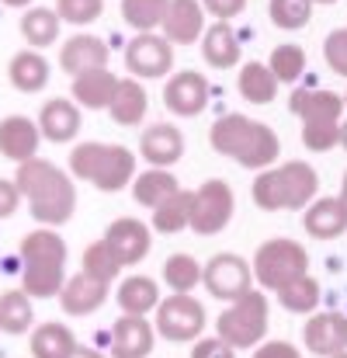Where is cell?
I'll list each match as a JSON object with an SVG mask.
<instances>
[{
    "label": "cell",
    "instance_id": "6da1fadb",
    "mask_svg": "<svg viewBox=\"0 0 347 358\" xmlns=\"http://www.w3.org/2000/svg\"><path fill=\"white\" fill-rule=\"evenodd\" d=\"M21 199L28 202V213L35 216V223L42 227H63L73 220L77 213V188L73 178L56 167L52 160L31 157L24 164H17V178H14Z\"/></svg>",
    "mask_w": 347,
    "mask_h": 358
},
{
    "label": "cell",
    "instance_id": "7a4b0ae2",
    "mask_svg": "<svg viewBox=\"0 0 347 358\" xmlns=\"http://www.w3.org/2000/svg\"><path fill=\"white\" fill-rule=\"evenodd\" d=\"M209 143H212L216 153L230 157L239 167H250V171H264V167L278 164V157H281L278 132L267 122L239 115V112L216 119L212 132H209Z\"/></svg>",
    "mask_w": 347,
    "mask_h": 358
},
{
    "label": "cell",
    "instance_id": "3957f363",
    "mask_svg": "<svg viewBox=\"0 0 347 358\" xmlns=\"http://www.w3.org/2000/svg\"><path fill=\"white\" fill-rule=\"evenodd\" d=\"M320 192V174L313 164L306 160H292V164H271L264 171H257L250 195L253 206L264 213H288V209H306Z\"/></svg>",
    "mask_w": 347,
    "mask_h": 358
},
{
    "label": "cell",
    "instance_id": "277c9868",
    "mask_svg": "<svg viewBox=\"0 0 347 358\" xmlns=\"http://www.w3.org/2000/svg\"><path fill=\"white\" fill-rule=\"evenodd\" d=\"M66 282V240L56 227H38L21 240V289L31 299L59 296Z\"/></svg>",
    "mask_w": 347,
    "mask_h": 358
},
{
    "label": "cell",
    "instance_id": "5b68a950",
    "mask_svg": "<svg viewBox=\"0 0 347 358\" xmlns=\"http://www.w3.org/2000/svg\"><path fill=\"white\" fill-rule=\"evenodd\" d=\"M70 174L98 192H121L135 178V153L118 143H80L70 153Z\"/></svg>",
    "mask_w": 347,
    "mask_h": 358
},
{
    "label": "cell",
    "instance_id": "8992f818",
    "mask_svg": "<svg viewBox=\"0 0 347 358\" xmlns=\"http://www.w3.org/2000/svg\"><path fill=\"white\" fill-rule=\"evenodd\" d=\"M267 320H271L267 296L260 289H246L239 299H232L219 313L216 334L230 345L232 352H246V348H257L267 338Z\"/></svg>",
    "mask_w": 347,
    "mask_h": 358
},
{
    "label": "cell",
    "instance_id": "52a82bcc",
    "mask_svg": "<svg viewBox=\"0 0 347 358\" xmlns=\"http://www.w3.org/2000/svg\"><path fill=\"white\" fill-rule=\"evenodd\" d=\"M250 268H253V278L260 282V289L278 292V289H285L288 282H295L299 275L309 271V254H306V247L295 243V240L274 237L257 247Z\"/></svg>",
    "mask_w": 347,
    "mask_h": 358
},
{
    "label": "cell",
    "instance_id": "ba28073f",
    "mask_svg": "<svg viewBox=\"0 0 347 358\" xmlns=\"http://www.w3.org/2000/svg\"><path fill=\"white\" fill-rule=\"evenodd\" d=\"M205 331V306L191 296V292H174L167 299H160L156 306V334L184 345V341H198Z\"/></svg>",
    "mask_w": 347,
    "mask_h": 358
},
{
    "label": "cell",
    "instance_id": "9c48e42d",
    "mask_svg": "<svg viewBox=\"0 0 347 358\" xmlns=\"http://www.w3.org/2000/svg\"><path fill=\"white\" fill-rule=\"evenodd\" d=\"M232 209H236V199H232V188L223 178H212L205 181L198 192H191V230L202 234V237H212V234H223L232 220Z\"/></svg>",
    "mask_w": 347,
    "mask_h": 358
},
{
    "label": "cell",
    "instance_id": "30bf717a",
    "mask_svg": "<svg viewBox=\"0 0 347 358\" xmlns=\"http://www.w3.org/2000/svg\"><path fill=\"white\" fill-rule=\"evenodd\" d=\"M125 66L135 80H156L174 70V42L156 31H135L125 45Z\"/></svg>",
    "mask_w": 347,
    "mask_h": 358
},
{
    "label": "cell",
    "instance_id": "8fae6325",
    "mask_svg": "<svg viewBox=\"0 0 347 358\" xmlns=\"http://www.w3.org/2000/svg\"><path fill=\"white\" fill-rule=\"evenodd\" d=\"M202 285L209 289V296H216L223 303H232L246 289H253V268L239 254H216L202 268Z\"/></svg>",
    "mask_w": 347,
    "mask_h": 358
},
{
    "label": "cell",
    "instance_id": "7c38bea8",
    "mask_svg": "<svg viewBox=\"0 0 347 358\" xmlns=\"http://www.w3.org/2000/svg\"><path fill=\"white\" fill-rule=\"evenodd\" d=\"M163 105L181 115V119H195L209 108V80L198 70H181L167 80L163 87Z\"/></svg>",
    "mask_w": 347,
    "mask_h": 358
},
{
    "label": "cell",
    "instance_id": "4fadbf2b",
    "mask_svg": "<svg viewBox=\"0 0 347 358\" xmlns=\"http://www.w3.org/2000/svg\"><path fill=\"white\" fill-rule=\"evenodd\" d=\"M101 240L112 247V254L118 257L121 268H132V264H139V261L149 254L153 227H146V223L135 220V216H121V220H115V223L105 230Z\"/></svg>",
    "mask_w": 347,
    "mask_h": 358
},
{
    "label": "cell",
    "instance_id": "5bb4252c",
    "mask_svg": "<svg viewBox=\"0 0 347 358\" xmlns=\"http://www.w3.org/2000/svg\"><path fill=\"white\" fill-rule=\"evenodd\" d=\"M292 115H299L302 125H337L344 119V98L334 91H316V87H299L288 98Z\"/></svg>",
    "mask_w": 347,
    "mask_h": 358
},
{
    "label": "cell",
    "instance_id": "9a60e30c",
    "mask_svg": "<svg viewBox=\"0 0 347 358\" xmlns=\"http://www.w3.org/2000/svg\"><path fill=\"white\" fill-rule=\"evenodd\" d=\"M302 341L313 355L330 358L337 352H347V317L344 313H313L302 327Z\"/></svg>",
    "mask_w": 347,
    "mask_h": 358
},
{
    "label": "cell",
    "instance_id": "2e32d148",
    "mask_svg": "<svg viewBox=\"0 0 347 358\" xmlns=\"http://www.w3.org/2000/svg\"><path fill=\"white\" fill-rule=\"evenodd\" d=\"M56 299H59L63 313H70V317H87V313H94V310L105 306V299H108V282H101V278H94V275H87V271H77L73 278L63 282V289H59Z\"/></svg>",
    "mask_w": 347,
    "mask_h": 358
},
{
    "label": "cell",
    "instance_id": "e0dca14e",
    "mask_svg": "<svg viewBox=\"0 0 347 358\" xmlns=\"http://www.w3.org/2000/svg\"><path fill=\"white\" fill-rule=\"evenodd\" d=\"M108 56H112L108 42L98 38V35H87V31H84V35H73V38L63 42V49H59V66H63V73L77 77V73H87V70H98V66H108Z\"/></svg>",
    "mask_w": 347,
    "mask_h": 358
},
{
    "label": "cell",
    "instance_id": "ac0fdd59",
    "mask_svg": "<svg viewBox=\"0 0 347 358\" xmlns=\"http://www.w3.org/2000/svg\"><path fill=\"white\" fill-rule=\"evenodd\" d=\"M139 153H142V160H149V167H174L184 157V136L177 125L156 122V125L142 129Z\"/></svg>",
    "mask_w": 347,
    "mask_h": 358
},
{
    "label": "cell",
    "instance_id": "d6986e66",
    "mask_svg": "<svg viewBox=\"0 0 347 358\" xmlns=\"http://www.w3.org/2000/svg\"><path fill=\"white\" fill-rule=\"evenodd\" d=\"M160 28H163V35L174 45L198 42L202 31H205V7H202V0H170Z\"/></svg>",
    "mask_w": 347,
    "mask_h": 358
},
{
    "label": "cell",
    "instance_id": "ffe728a7",
    "mask_svg": "<svg viewBox=\"0 0 347 358\" xmlns=\"http://www.w3.org/2000/svg\"><path fill=\"white\" fill-rule=\"evenodd\" d=\"M153 324L139 313H121L112 327V355L115 358H146L153 352Z\"/></svg>",
    "mask_w": 347,
    "mask_h": 358
},
{
    "label": "cell",
    "instance_id": "44dd1931",
    "mask_svg": "<svg viewBox=\"0 0 347 358\" xmlns=\"http://www.w3.org/2000/svg\"><path fill=\"white\" fill-rule=\"evenodd\" d=\"M38 122H31L28 115H7L0 122V153L14 164H24L31 157H38Z\"/></svg>",
    "mask_w": 347,
    "mask_h": 358
},
{
    "label": "cell",
    "instance_id": "7402d4cb",
    "mask_svg": "<svg viewBox=\"0 0 347 358\" xmlns=\"http://www.w3.org/2000/svg\"><path fill=\"white\" fill-rule=\"evenodd\" d=\"M38 132L49 143H70L80 132V108H77V101H66V98L45 101L42 112H38Z\"/></svg>",
    "mask_w": 347,
    "mask_h": 358
},
{
    "label": "cell",
    "instance_id": "603a6c76",
    "mask_svg": "<svg viewBox=\"0 0 347 358\" xmlns=\"http://www.w3.org/2000/svg\"><path fill=\"white\" fill-rule=\"evenodd\" d=\"M202 56L212 70H232L239 63V38L230 28V21H216L202 31Z\"/></svg>",
    "mask_w": 347,
    "mask_h": 358
},
{
    "label": "cell",
    "instance_id": "cb8c5ba5",
    "mask_svg": "<svg viewBox=\"0 0 347 358\" xmlns=\"http://www.w3.org/2000/svg\"><path fill=\"white\" fill-rule=\"evenodd\" d=\"M118 80H121V77H115L108 66L77 73V77H73V101L84 105V108H108L118 91Z\"/></svg>",
    "mask_w": 347,
    "mask_h": 358
},
{
    "label": "cell",
    "instance_id": "d4e9b609",
    "mask_svg": "<svg viewBox=\"0 0 347 358\" xmlns=\"http://www.w3.org/2000/svg\"><path fill=\"white\" fill-rule=\"evenodd\" d=\"M7 77H10V84L21 94H38L49 84V59L38 49H21V52L10 56Z\"/></svg>",
    "mask_w": 347,
    "mask_h": 358
},
{
    "label": "cell",
    "instance_id": "484cf974",
    "mask_svg": "<svg viewBox=\"0 0 347 358\" xmlns=\"http://www.w3.org/2000/svg\"><path fill=\"white\" fill-rule=\"evenodd\" d=\"M302 223H306V234L309 237L334 240L347 230V213H344V206H341V199H313L306 206Z\"/></svg>",
    "mask_w": 347,
    "mask_h": 358
},
{
    "label": "cell",
    "instance_id": "4316f807",
    "mask_svg": "<svg viewBox=\"0 0 347 358\" xmlns=\"http://www.w3.org/2000/svg\"><path fill=\"white\" fill-rule=\"evenodd\" d=\"M236 91H239V98L250 101V105H271V101L278 98V77L271 73L267 63L250 59V63H243L239 73H236Z\"/></svg>",
    "mask_w": 347,
    "mask_h": 358
},
{
    "label": "cell",
    "instance_id": "83f0119b",
    "mask_svg": "<svg viewBox=\"0 0 347 358\" xmlns=\"http://www.w3.org/2000/svg\"><path fill=\"white\" fill-rule=\"evenodd\" d=\"M146 108H149V94H146V87H142L135 77L118 80L115 98H112V105H108L112 119H115L118 125H139V122L146 119Z\"/></svg>",
    "mask_w": 347,
    "mask_h": 358
},
{
    "label": "cell",
    "instance_id": "f1b7e54d",
    "mask_svg": "<svg viewBox=\"0 0 347 358\" xmlns=\"http://www.w3.org/2000/svg\"><path fill=\"white\" fill-rule=\"evenodd\" d=\"M174 192H181V185H177V178H174L167 167H149V171H142L139 178H132V195H135V202L146 206V209H156V206L167 202Z\"/></svg>",
    "mask_w": 347,
    "mask_h": 358
},
{
    "label": "cell",
    "instance_id": "f546056e",
    "mask_svg": "<svg viewBox=\"0 0 347 358\" xmlns=\"http://www.w3.org/2000/svg\"><path fill=\"white\" fill-rule=\"evenodd\" d=\"M77 348V338L66 324H38L31 331V358H70Z\"/></svg>",
    "mask_w": 347,
    "mask_h": 358
},
{
    "label": "cell",
    "instance_id": "4dcf8cb0",
    "mask_svg": "<svg viewBox=\"0 0 347 358\" xmlns=\"http://www.w3.org/2000/svg\"><path fill=\"white\" fill-rule=\"evenodd\" d=\"M115 299H118V306H121V313H139V317H146L149 310L160 306V289H156V282L146 278V275H128V278L118 285Z\"/></svg>",
    "mask_w": 347,
    "mask_h": 358
},
{
    "label": "cell",
    "instance_id": "1f68e13d",
    "mask_svg": "<svg viewBox=\"0 0 347 358\" xmlns=\"http://www.w3.org/2000/svg\"><path fill=\"white\" fill-rule=\"evenodd\" d=\"M59 24H63V17L52 7H24L21 35L31 49H45V45H52L59 38Z\"/></svg>",
    "mask_w": 347,
    "mask_h": 358
},
{
    "label": "cell",
    "instance_id": "d6a6232c",
    "mask_svg": "<svg viewBox=\"0 0 347 358\" xmlns=\"http://www.w3.org/2000/svg\"><path fill=\"white\" fill-rule=\"evenodd\" d=\"M31 324H35L31 296L24 289L0 292V331H7V334H28Z\"/></svg>",
    "mask_w": 347,
    "mask_h": 358
},
{
    "label": "cell",
    "instance_id": "836d02e7",
    "mask_svg": "<svg viewBox=\"0 0 347 358\" xmlns=\"http://www.w3.org/2000/svg\"><path fill=\"white\" fill-rule=\"evenodd\" d=\"M191 223V192H174L167 202L153 209V230L156 234H181Z\"/></svg>",
    "mask_w": 347,
    "mask_h": 358
},
{
    "label": "cell",
    "instance_id": "e575fe53",
    "mask_svg": "<svg viewBox=\"0 0 347 358\" xmlns=\"http://www.w3.org/2000/svg\"><path fill=\"white\" fill-rule=\"evenodd\" d=\"M278 299L288 313H316L320 306V282L306 271L295 282H288L285 289H278Z\"/></svg>",
    "mask_w": 347,
    "mask_h": 358
},
{
    "label": "cell",
    "instance_id": "d590c367",
    "mask_svg": "<svg viewBox=\"0 0 347 358\" xmlns=\"http://www.w3.org/2000/svg\"><path fill=\"white\" fill-rule=\"evenodd\" d=\"M170 0H121V17L135 31H156L163 24Z\"/></svg>",
    "mask_w": 347,
    "mask_h": 358
},
{
    "label": "cell",
    "instance_id": "8d00e7d4",
    "mask_svg": "<svg viewBox=\"0 0 347 358\" xmlns=\"http://www.w3.org/2000/svg\"><path fill=\"white\" fill-rule=\"evenodd\" d=\"M163 282L174 292H191L195 285H202V264L191 254H170L163 261Z\"/></svg>",
    "mask_w": 347,
    "mask_h": 358
},
{
    "label": "cell",
    "instance_id": "74e56055",
    "mask_svg": "<svg viewBox=\"0 0 347 358\" xmlns=\"http://www.w3.org/2000/svg\"><path fill=\"white\" fill-rule=\"evenodd\" d=\"M267 66H271V73L278 77V84H295V80L306 73V49H302V45H292V42L274 45Z\"/></svg>",
    "mask_w": 347,
    "mask_h": 358
},
{
    "label": "cell",
    "instance_id": "f35d334b",
    "mask_svg": "<svg viewBox=\"0 0 347 358\" xmlns=\"http://www.w3.org/2000/svg\"><path fill=\"white\" fill-rule=\"evenodd\" d=\"M80 271H87V275H94V278H101V282L112 285L118 278V271H121V264H118V257L112 254V247L105 240H94L84 250V257H80Z\"/></svg>",
    "mask_w": 347,
    "mask_h": 358
},
{
    "label": "cell",
    "instance_id": "ab89813d",
    "mask_svg": "<svg viewBox=\"0 0 347 358\" xmlns=\"http://www.w3.org/2000/svg\"><path fill=\"white\" fill-rule=\"evenodd\" d=\"M313 17V0H271V21L285 31L306 28Z\"/></svg>",
    "mask_w": 347,
    "mask_h": 358
},
{
    "label": "cell",
    "instance_id": "60d3db41",
    "mask_svg": "<svg viewBox=\"0 0 347 358\" xmlns=\"http://www.w3.org/2000/svg\"><path fill=\"white\" fill-rule=\"evenodd\" d=\"M105 10V0H56V14L70 24H91Z\"/></svg>",
    "mask_w": 347,
    "mask_h": 358
},
{
    "label": "cell",
    "instance_id": "b9f144b4",
    "mask_svg": "<svg viewBox=\"0 0 347 358\" xmlns=\"http://www.w3.org/2000/svg\"><path fill=\"white\" fill-rule=\"evenodd\" d=\"M323 56H327V66L337 73V77H347V24L344 28H334L323 42Z\"/></svg>",
    "mask_w": 347,
    "mask_h": 358
},
{
    "label": "cell",
    "instance_id": "7bdbcfd3",
    "mask_svg": "<svg viewBox=\"0 0 347 358\" xmlns=\"http://www.w3.org/2000/svg\"><path fill=\"white\" fill-rule=\"evenodd\" d=\"M191 358H236L232 348L216 334V338H198L195 348H191Z\"/></svg>",
    "mask_w": 347,
    "mask_h": 358
},
{
    "label": "cell",
    "instance_id": "ee69618b",
    "mask_svg": "<svg viewBox=\"0 0 347 358\" xmlns=\"http://www.w3.org/2000/svg\"><path fill=\"white\" fill-rule=\"evenodd\" d=\"M17 206H21V192H17V185L7 181V178H0V220L14 216Z\"/></svg>",
    "mask_w": 347,
    "mask_h": 358
},
{
    "label": "cell",
    "instance_id": "f6af8a7d",
    "mask_svg": "<svg viewBox=\"0 0 347 358\" xmlns=\"http://www.w3.org/2000/svg\"><path fill=\"white\" fill-rule=\"evenodd\" d=\"M202 7H205V14H212L219 21H230L246 7V0H202Z\"/></svg>",
    "mask_w": 347,
    "mask_h": 358
},
{
    "label": "cell",
    "instance_id": "bcb514c9",
    "mask_svg": "<svg viewBox=\"0 0 347 358\" xmlns=\"http://www.w3.org/2000/svg\"><path fill=\"white\" fill-rule=\"evenodd\" d=\"M253 358H302V352H295V345L288 341H260Z\"/></svg>",
    "mask_w": 347,
    "mask_h": 358
},
{
    "label": "cell",
    "instance_id": "7dc6e473",
    "mask_svg": "<svg viewBox=\"0 0 347 358\" xmlns=\"http://www.w3.org/2000/svg\"><path fill=\"white\" fill-rule=\"evenodd\" d=\"M70 358H105V355H101V352H94V348H84V345H77Z\"/></svg>",
    "mask_w": 347,
    "mask_h": 358
},
{
    "label": "cell",
    "instance_id": "c3c4849f",
    "mask_svg": "<svg viewBox=\"0 0 347 358\" xmlns=\"http://www.w3.org/2000/svg\"><path fill=\"white\" fill-rule=\"evenodd\" d=\"M3 7H31V0H0Z\"/></svg>",
    "mask_w": 347,
    "mask_h": 358
},
{
    "label": "cell",
    "instance_id": "681fc988",
    "mask_svg": "<svg viewBox=\"0 0 347 358\" xmlns=\"http://www.w3.org/2000/svg\"><path fill=\"white\" fill-rule=\"evenodd\" d=\"M337 199H341V206H344V213H347V171H344V185H341V195Z\"/></svg>",
    "mask_w": 347,
    "mask_h": 358
},
{
    "label": "cell",
    "instance_id": "f907efd6",
    "mask_svg": "<svg viewBox=\"0 0 347 358\" xmlns=\"http://www.w3.org/2000/svg\"><path fill=\"white\" fill-rule=\"evenodd\" d=\"M341 146L347 150V119H341Z\"/></svg>",
    "mask_w": 347,
    "mask_h": 358
},
{
    "label": "cell",
    "instance_id": "816d5d0a",
    "mask_svg": "<svg viewBox=\"0 0 347 358\" xmlns=\"http://www.w3.org/2000/svg\"><path fill=\"white\" fill-rule=\"evenodd\" d=\"M313 3H337V0H313Z\"/></svg>",
    "mask_w": 347,
    "mask_h": 358
},
{
    "label": "cell",
    "instance_id": "f5cc1de1",
    "mask_svg": "<svg viewBox=\"0 0 347 358\" xmlns=\"http://www.w3.org/2000/svg\"><path fill=\"white\" fill-rule=\"evenodd\" d=\"M330 358H347V352H337V355H330Z\"/></svg>",
    "mask_w": 347,
    "mask_h": 358
},
{
    "label": "cell",
    "instance_id": "db71d44e",
    "mask_svg": "<svg viewBox=\"0 0 347 358\" xmlns=\"http://www.w3.org/2000/svg\"><path fill=\"white\" fill-rule=\"evenodd\" d=\"M344 108H347V94H344Z\"/></svg>",
    "mask_w": 347,
    "mask_h": 358
}]
</instances>
